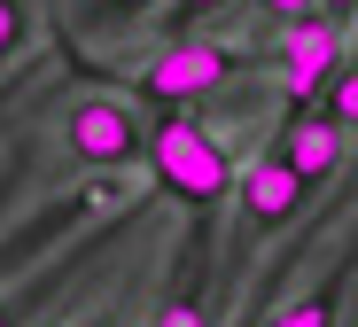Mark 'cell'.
Returning <instances> with one entry per match:
<instances>
[{
	"mask_svg": "<svg viewBox=\"0 0 358 327\" xmlns=\"http://www.w3.org/2000/svg\"><path fill=\"white\" fill-rule=\"evenodd\" d=\"M78 327H125V312H86Z\"/></svg>",
	"mask_w": 358,
	"mask_h": 327,
	"instance_id": "cell-15",
	"label": "cell"
},
{
	"mask_svg": "<svg viewBox=\"0 0 358 327\" xmlns=\"http://www.w3.org/2000/svg\"><path fill=\"white\" fill-rule=\"evenodd\" d=\"M234 218H242V234H280L296 211H304V179H296L280 156H257V164H242V172H234Z\"/></svg>",
	"mask_w": 358,
	"mask_h": 327,
	"instance_id": "cell-4",
	"label": "cell"
},
{
	"mask_svg": "<svg viewBox=\"0 0 358 327\" xmlns=\"http://www.w3.org/2000/svg\"><path fill=\"white\" fill-rule=\"evenodd\" d=\"M156 8H164V0H78V16H71V24H78L86 39H117V32L148 24Z\"/></svg>",
	"mask_w": 358,
	"mask_h": 327,
	"instance_id": "cell-10",
	"label": "cell"
},
{
	"mask_svg": "<svg viewBox=\"0 0 358 327\" xmlns=\"http://www.w3.org/2000/svg\"><path fill=\"white\" fill-rule=\"evenodd\" d=\"M24 32H31V8H24V0H0V62L24 47Z\"/></svg>",
	"mask_w": 358,
	"mask_h": 327,
	"instance_id": "cell-12",
	"label": "cell"
},
{
	"mask_svg": "<svg viewBox=\"0 0 358 327\" xmlns=\"http://www.w3.org/2000/svg\"><path fill=\"white\" fill-rule=\"evenodd\" d=\"M226 8H234V0H179V24H187V32H195L203 16H226Z\"/></svg>",
	"mask_w": 358,
	"mask_h": 327,
	"instance_id": "cell-14",
	"label": "cell"
},
{
	"mask_svg": "<svg viewBox=\"0 0 358 327\" xmlns=\"http://www.w3.org/2000/svg\"><path fill=\"white\" fill-rule=\"evenodd\" d=\"M304 187H320V179H335V164H343V125H327V117H296L288 133H280V148H273Z\"/></svg>",
	"mask_w": 358,
	"mask_h": 327,
	"instance_id": "cell-8",
	"label": "cell"
},
{
	"mask_svg": "<svg viewBox=\"0 0 358 327\" xmlns=\"http://www.w3.org/2000/svg\"><path fill=\"white\" fill-rule=\"evenodd\" d=\"M327 8H358V0H327Z\"/></svg>",
	"mask_w": 358,
	"mask_h": 327,
	"instance_id": "cell-17",
	"label": "cell"
},
{
	"mask_svg": "<svg viewBox=\"0 0 358 327\" xmlns=\"http://www.w3.org/2000/svg\"><path fill=\"white\" fill-rule=\"evenodd\" d=\"M203 288H210V242H203V218H195V234H187V249H179L171 288H164V304H156L148 327H210L203 319Z\"/></svg>",
	"mask_w": 358,
	"mask_h": 327,
	"instance_id": "cell-7",
	"label": "cell"
},
{
	"mask_svg": "<svg viewBox=\"0 0 358 327\" xmlns=\"http://www.w3.org/2000/svg\"><path fill=\"white\" fill-rule=\"evenodd\" d=\"M234 327H265V304L250 296V304H242V319H234Z\"/></svg>",
	"mask_w": 358,
	"mask_h": 327,
	"instance_id": "cell-16",
	"label": "cell"
},
{
	"mask_svg": "<svg viewBox=\"0 0 358 327\" xmlns=\"http://www.w3.org/2000/svg\"><path fill=\"white\" fill-rule=\"evenodd\" d=\"M226 78H234V55L187 32V39H171L148 71H141V94H148V102H203V94H218Z\"/></svg>",
	"mask_w": 358,
	"mask_h": 327,
	"instance_id": "cell-3",
	"label": "cell"
},
{
	"mask_svg": "<svg viewBox=\"0 0 358 327\" xmlns=\"http://www.w3.org/2000/svg\"><path fill=\"white\" fill-rule=\"evenodd\" d=\"M327 125H343V133H358V71L343 62V71L327 78V109H320Z\"/></svg>",
	"mask_w": 358,
	"mask_h": 327,
	"instance_id": "cell-11",
	"label": "cell"
},
{
	"mask_svg": "<svg viewBox=\"0 0 358 327\" xmlns=\"http://www.w3.org/2000/svg\"><path fill=\"white\" fill-rule=\"evenodd\" d=\"M265 8H273L280 24H296V16H327V0H265Z\"/></svg>",
	"mask_w": 358,
	"mask_h": 327,
	"instance_id": "cell-13",
	"label": "cell"
},
{
	"mask_svg": "<svg viewBox=\"0 0 358 327\" xmlns=\"http://www.w3.org/2000/svg\"><path fill=\"white\" fill-rule=\"evenodd\" d=\"M78 257H86V249H78ZM78 257H71V249H55V265H47V273H24L8 296H0V327H24L31 312H47V304H55V288L78 273Z\"/></svg>",
	"mask_w": 358,
	"mask_h": 327,
	"instance_id": "cell-9",
	"label": "cell"
},
{
	"mask_svg": "<svg viewBox=\"0 0 358 327\" xmlns=\"http://www.w3.org/2000/svg\"><path fill=\"white\" fill-rule=\"evenodd\" d=\"M280 71H288V94H296V102H320L327 78L343 71V39H335V24H327V16H296L288 39H280Z\"/></svg>",
	"mask_w": 358,
	"mask_h": 327,
	"instance_id": "cell-5",
	"label": "cell"
},
{
	"mask_svg": "<svg viewBox=\"0 0 358 327\" xmlns=\"http://www.w3.org/2000/svg\"><path fill=\"white\" fill-rule=\"evenodd\" d=\"M141 156H148L156 187L171 195L179 211H195V218H210V211L226 203V187H234V156H226V141L210 133V125H195V117H164V125H148Z\"/></svg>",
	"mask_w": 358,
	"mask_h": 327,
	"instance_id": "cell-1",
	"label": "cell"
},
{
	"mask_svg": "<svg viewBox=\"0 0 358 327\" xmlns=\"http://www.w3.org/2000/svg\"><path fill=\"white\" fill-rule=\"evenodd\" d=\"M94 211H117V179H109V172H101L94 187L63 195V203H47V211H39L8 249H0V273H24V265H31V249H55V234H71V226H78V218H94Z\"/></svg>",
	"mask_w": 358,
	"mask_h": 327,
	"instance_id": "cell-6",
	"label": "cell"
},
{
	"mask_svg": "<svg viewBox=\"0 0 358 327\" xmlns=\"http://www.w3.org/2000/svg\"><path fill=\"white\" fill-rule=\"evenodd\" d=\"M141 141H148L141 109H133V102H109V94L71 102V117H63V148H71L78 164H94V172H125V164L141 156Z\"/></svg>",
	"mask_w": 358,
	"mask_h": 327,
	"instance_id": "cell-2",
	"label": "cell"
}]
</instances>
